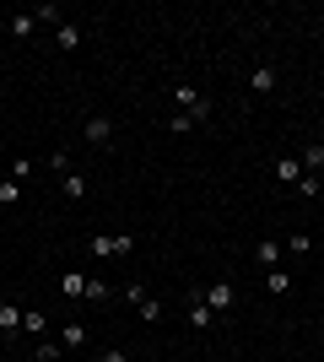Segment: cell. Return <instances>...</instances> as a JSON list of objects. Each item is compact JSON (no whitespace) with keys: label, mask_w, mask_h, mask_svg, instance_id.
<instances>
[{"label":"cell","mask_w":324,"mask_h":362,"mask_svg":"<svg viewBox=\"0 0 324 362\" xmlns=\"http://www.w3.org/2000/svg\"><path fill=\"white\" fill-rule=\"evenodd\" d=\"M173 103H184V114H189L195 124H200V120H211V103H205L200 92L189 87V81H179V87H173Z\"/></svg>","instance_id":"1"},{"label":"cell","mask_w":324,"mask_h":362,"mask_svg":"<svg viewBox=\"0 0 324 362\" xmlns=\"http://www.w3.org/2000/svg\"><path fill=\"white\" fill-rule=\"evenodd\" d=\"M205 298V308H211V314H227V308H233V298H238V292H233V282H211L200 292Z\"/></svg>","instance_id":"2"},{"label":"cell","mask_w":324,"mask_h":362,"mask_svg":"<svg viewBox=\"0 0 324 362\" xmlns=\"http://www.w3.org/2000/svg\"><path fill=\"white\" fill-rule=\"evenodd\" d=\"M124 298L135 303V314H141V319H162V303H157V298H152V292H146V287H141V282L130 287V292H124Z\"/></svg>","instance_id":"3"},{"label":"cell","mask_w":324,"mask_h":362,"mask_svg":"<svg viewBox=\"0 0 324 362\" xmlns=\"http://www.w3.org/2000/svg\"><path fill=\"white\" fill-rule=\"evenodd\" d=\"M276 65H254V71H249V92H260V98H270V92H276Z\"/></svg>","instance_id":"4"},{"label":"cell","mask_w":324,"mask_h":362,"mask_svg":"<svg viewBox=\"0 0 324 362\" xmlns=\"http://www.w3.org/2000/svg\"><path fill=\"white\" fill-rule=\"evenodd\" d=\"M114 141V120H108V114H92V120H87V146H108Z\"/></svg>","instance_id":"5"},{"label":"cell","mask_w":324,"mask_h":362,"mask_svg":"<svg viewBox=\"0 0 324 362\" xmlns=\"http://www.w3.org/2000/svg\"><path fill=\"white\" fill-rule=\"evenodd\" d=\"M130 233H119V238H114V233H103V238H92V254H130Z\"/></svg>","instance_id":"6"},{"label":"cell","mask_w":324,"mask_h":362,"mask_svg":"<svg viewBox=\"0 0 324 362\" xmlns=\"http://www.w3.org/2000/svg\"><path fill=\"white\" fill-rule=\"evenodd\" d=\"M189 324H195V330H211V324H216V314L205 308L200 292H189Z\"/></svg>","instance_id":"7"},{"label":"cell","mask_w":324,"mask_h":362,"mask_svg":"<svg viewBox=\"0 0 324 362\" xmlns=\"http://www.w3.org/2000/svg\"><path fill=\"white\" fill-rule=\"evenodd\" d=\"M303 173H308L303 157H281V162H276V179H281V184H303Z\"/></svg>","instance_id":"8"},{"label":"cell","mask_w":324,"mask_h":362,"mask_svg":"<svg viewBox=\"0 0 324 362\" xmlns=\"http://www.w3.org/2000/svg\"><path fill=\"white\" fill-rule=\"evenodd\" d=\"M254 260H260L265 270H276V260H281V243H276V238H260V249H254Z\"/></svg>","instance_id":"9"},{"label":"cell","mask_w":324,"mask_h":362,"mask_svg":"<svg viewBox=\"0 0 324 362\" xmlns=\"http://www.w3.org/2000/svg\"><path fill=\"white\" fill-rule=\"evenodd\" d=\"M60 189H65V201H87V173H65Z\"/></svg>","instance_id":"10"},{"label":"cell","mask_w":324,"mask_h":362,"mask_svg":"<svg viewBox=\"0 0 324 362\" xmlns=\"http://www.w3.org/2000/svg\"><path fill=\"white\" fill-rule=\"evenodd\" d=\"M6 27H11V38H17V43H27V38H33V27H38V22H33V11H27V17H11Z\"/></svg>","instance_id":"11"},{"label":"cell","mask_w":324,"mask_h":362,"mask_svg":"<svg viewBox=\"0 0 324 362\" xmlns=\"http://www.w3.org/2000/svg\"><path fill=\"white\" fill-rule=\"evenodd\" d=\"M54 43H60V49H76V43H81V27H76V22H60V27H54Z\"/></svg>","instance_id":"12"},{"label":"cell","mask_w":324,"mask_h":362,"mask_svg":"<svg viewBox=\"0 0 324 362\" xmlns=\"http://www.w3.org/2000/svg\"><path fill=\"white\" fill-rule=\"evenodd\" d=\"M60 346L81 352V346H87V324H65V330H60Z\"/></svg>","instance_id":"13"},{"label":"cell","mask_w":324,"mask_h":362,"mask_svg":"<svg viewBox=\"0 0 324 362\" xmlns=\"http://www.w3.org/2000/svg\"><path fill=\"white\" fill-rule=\"evenodd\" d=\"M22 314H27V308H17V303H0V330H22Z\"/></svg>","instance_id":"14"},{"label":"cell","mask_w":324,"mask_h":362,"mask_svg":"<svg viewBox=\"0 0 324 362\" xmlns=\"http://www.w3.org/2000/svg\"><path fill=\"white\" fill-rule=\"evenodd\" d=\"M60 292H65V298H87V276H76V270L60 276Z\"/></svg>","instance_id":"15"},{"label":"cell","mask_w":324,"mask_h":362,"mask_svg":"<svg viewBox=\"0 0 324 362\" xmlns=\"http://www.w3.org/2000/svg\"><path fill=\"white\" fill-rule=\"evenodd\" d=\"M43 324H49V319H43L38 308H27V314H22V330H27V335H43Z\"/></svg>","instance_id":"16"},{"label":"cell","mask_w":324,"mask_h":362,"mask_svg":"<svg viewBox=\"0 0 324 362\" xmlns=\"http://www.w3.org/2000/svg\"><path fill=\"white\" fill-rule=\"evenodd\" d=\"M303 168H308V173H319V168H324V146H303Z\"/></svg>","instance_id":"17"},{"label":"cell","mask_w":324,"mask_h":362,"mask_svg":"<svg viewBox=\"0 0 324 362\" xmlns=\"http://www.w3.org/2000/svg\"><path fill=\"white\" fill-rule=\"evenodd\" d=\"M17 201H22V184L6 179V184H0V205H17Z\"/></svg>","instance_id":"18"},{"label":"cell","mask_w":324,"mask_h":362,"mask_svg":"<svg viewBox=\"0 0 324 362\" xmlns=\"http://www.w3.org/2000/svg\"><path fill=\"white\" fill-rule=\"evenodd\" d=\"M33 22H54V27H60L65 11H60V6H38V11H33Z\"/></svg>","instance_id":"19"},{"label":"cell","mask_w":324,"mask_h":362,"mask_svg":"<svg viewBox=\"0 0 324 362\" xmlns=\"http://www.w3.org/2000/svg\"><path fill=\"white\" fill-rule=\"evenodd\" d=\"M297 195H303V201H314V195H319V173H303V184H297Z\"/></svg>","instance_id":"20"},{"label":"cell","mask_w":324,"mask_h":362,"mask_svg":"<svg viewBox=\"0 0 324 362\" xmlns=\"http://www.w3.org/2000/svg\"><path fill=\"white\" fill-rule=\"evenodd\" d=\"M265 287H270V292H276V298H281L286 287H292V276H281V270H270V276H265Z\"/></svg>","instance_id":"21"},{"label":"cell","mask_w":324,"mask_h":362,"mask_svg":"<svg viewBox=\"0 0 324 362\" xmlns=\"http://www.w3.org/2000/svg\"><path fill=\"white\" fill-rule=\"evenodd\" d=\"M168 130H173V136H189V130H195V120H189V114H173V120H168Z\"/></svg>","instance_id":"22"},{"label":"cell","mask_w":324,"mask_h":362,"mask_svg":"<svg viewBox=\"0 0 324 362\" xmlns=\"http://www.w3.org/2000/svg\"><path fill=\"white\" fill-rule=\"evenodd\" d=\"M33 362H60V346H54V341H43L38 352H33Z\"/></svg>","instance_id":"23"},{"label":"cell","mask_w":324,"mask_h":362,"mask_svg":"<svg viewBox=\"0 0 324 362\" xmlns=\"http://www.w3.org/2000/svg\"><path fill=\"white\" fill-rule=\"evenodd\" d=\"M87 298L103 303V298H108V282H92V276H87Z\"/></svg>","instance_id":"24"},{"label":"cell","mask_w":324,"mask_h":362,"mask_svg":"<svg viewBox=\"0 0 324 362\" xmlns=\"http://www.w3.org/2000/svg\"><path fill=\"white\" fill-rule=\"evenodd\" d=\"M98 362H130V357H124V352H103Z\"/></svg>","instance_id":"25"}]
</instances>
